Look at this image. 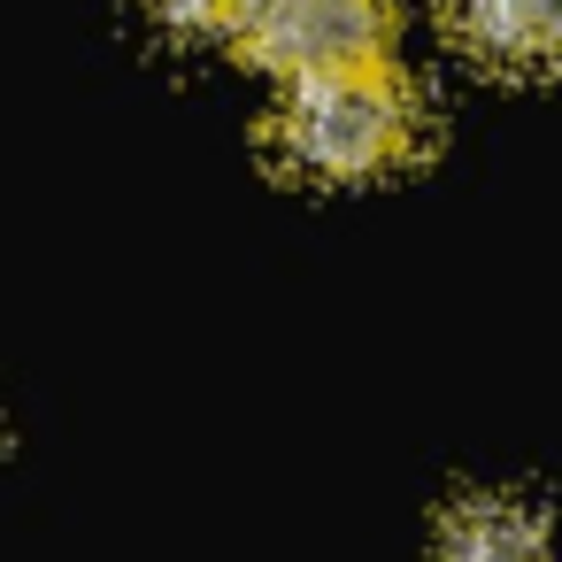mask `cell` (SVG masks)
Here are the masks:
<instances>
[{
  "label": "cell",
  "instance_id": "obj_1",
  "mask_svg": "<svg viewBox=\"0 0 562 562\" xmlns=\"http://www.w3.org/2000/svg\"><path fill=\"white\" fill-rule=\"evenodd\" d=\"M416 147H424V101L393 63L285 78V101L270 116V155L316 186L385 178V170L416 162Z\"/></svg>",
  "mask_w": 562,
  "mask_h": 562
},
{
  "label": "cell",
  "instance_id": "obj_2",
  "mask_svg": "<svg viewBox=\"0 0 562 562\" xmlns=\"http://www.w3.org/2000/svg\"><path fill=\"white\" fill-rule=\"evenodd\" d=\"M232 40L270 78H308V70H347V63H393L401 16L393 0H255Z\"/></svg>",
  "mask_w": 562,
  "mask_h": 562
},
{
  "label": "cell",
  "instance_id": "obj_3",
  "mask_svg": "<svg viewBox=\"0 0 562 562\" xmlns=\"http://www.w3.org/2000/svg\"><path fill=\"white\" fill-rule=\"evenodd\" d=\"M439 16L462 55H477L485 70H508V78H547L554 40H562L554 0H439Z\"/></svg>",
  "mask_w": 562,
  "mask_h": 562
},
{
  "label": "cell",
  "instance_id": "obj_4",
  "mask_svg": "<svg viewBox=\"0 0 562 562\" xmlns=\"http://www.w3.org/2000/svg\"><path fill=\"white\" fill-rule=\"evenodd\" d=\"M431 562H547V516L531 493H462L439 516Z\"/></svg>",
  "mask_w": 562,
  "mask_h": 562
},
{
  "label": "cell",
  "instance_id": "obj_5",
  "mask_svg": "<svg viewBox=\"0 0 562 562\" xmlns=\"http://www.w3.org/2000/svg\"><path fill=\"white\" fill-rule=\"evenodd\" d=\"M147 9H155L170 32H186V40H232V32L247 24L255 0H147Z\"/></svg>",
  "mask_w": 562,
  "mask_h": 562
}]
</instances>
